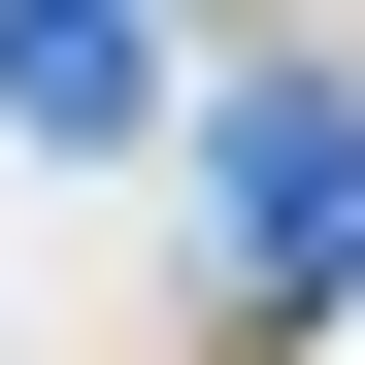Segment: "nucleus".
<instances>
[{
    "instance_id": "f257e3e1",
    "label": "nucleus",
    "mask_w": 365,
    "mask_h": 365,
    "mask_svg": "<svg viewBox=\"0 0 365 365\" xmlns=\"http://www.w3.org/2000/svg\"><path fill=\"white\" fill-rule=\"evenodd\" d=\"M0 100H34V133H166V34L133 0H0Z\"/></svg>"
}]
</instances>
